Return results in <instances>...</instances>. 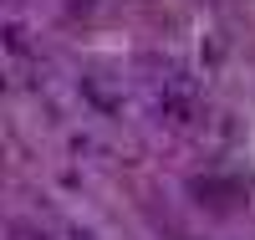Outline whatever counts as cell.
<instances>
[{
    "instance_id": "6da1fadb",
    "label": "cell",
    "mask_w": 255,
    "mask_h": 240,
    "mask_svg": "<svg viewBox=\"0 0 255 240\" xmlns=\"http://www.w3.org/2000/svg\"><path fill=\"white\" fill-rule=\"evenodd\" d=\"M82 5H87V0H82Z\"/></svg>"
}]
</instances>
